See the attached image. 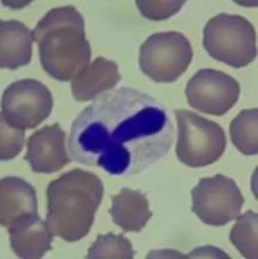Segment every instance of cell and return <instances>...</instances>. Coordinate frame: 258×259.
Returning a JSON list of instances; mask_svg holds the SVG:
<instances>
[{"instance_id":"1","label":"cell","mask_w":258,"mask_h":259,"mask_svg":"<svg viewBox=\"0 0 258 259\" xmlns=\"http://www.w3.org/2000/svg\"><path fill=\"white\" fill-rule=\"evenodd\" d=\"M174 128L153 98L121 88L100 95L74 121L69 151L76 161L110 174L138 172L164 154Z\"/></svg>"},{"instance_id":"2","label":"cell","mask_w":258,"mask_h":259,"mask_svg":"<svg viewBox=\"0 0 258 259\" xmlns=\"http://www.w3.org/2000/svg\"><path fill=\"white\" fill-rule=\"evenodd\" d=\"M32 35L44 69L56 79L72 80L90 63L84 20L72 5L51 9L38 21Z\"/></svg>"},{"instance_id":"3","label":"cell","mask_w":258,"mask_h":259,"mask_svg":"<svg viewBox=\"0 0 258 259\" xmlns=\"http://www.w3.org/2000/svg\"><path fill=\"white\" fill-rule=\"evenodd\" d=\"M103 193L100 179L80 169L72 170L51 182L47 190L46 221L53 236L74 242L86 235Z\"/></svg>"},{"instance_id":"4","label":"cell","mask_w":258,"mask_h":259,"mask_svg":"<svg viewBox=\"0 0 258 259\" xmlns=\"http://www.w3.org/2000/svg\"><path fill=\"white\" fill-rule=\"evenodd\" d=\"M203 36V45L209 55L234 68L248 65L256 56L254 27L243 16L218 14L207 21Z\"/></svg>"},{"instance_id":"5","label":"cell","mask_w":258,"mask_h":259,"mask_svg":"<svg viewBox=\"0 0 258 259\" xmlns=\"http://www.w3.org/2000/svg\"><path fill=\"white\" fill-rule=\"evenodd\" d=\"M178 126L176 148L179 160L192 167L210 164L223 154L227 140L223 128L216 122L188 110H177Z\"/></svg>"},{"instance_id":"6","label":"cell","mask_w":258,"mask_h":259,"mask_svg":"<svg viewBox=\"0 0 258 259\" xmlns=\"http://www.w3.org/2000/svg\"><path fill=\"white\" fill-rule=\"evenodd\" d=\"M192 57L191 45L184 35L177 31L162 32L150 35L142 44L139 64L151 79L167 83L185 72Z\"/></svg>"},{"instance_id":"7","label":"cell","mask_w":258,"mask_h":259,"mask_svg":"<svg viewBox=\"0 0 258 259\" xmlns=\"http://www.w3.org/2000/svg\"><path fill=\"white\" fill-rule=\"evenodd\" d=\"M191 193L192 212L202 222L213 226L236 219L244 201L234 181L220 174L201 179Z\"/></svg>"},{"instance_id":"8","label":"cell","mask_w":258,"mask_h":259,"mask_svg":"<svg viewBox=\"0 0 258 259\" xmlns=\"http://www.w3.org/2000/svg\"><path fill=\"white\" fill-rule=\"evenodd\" d=\"M53 105L51 93L44 84L24 79L13 82L5 90L1 116L14 127L33 128L49 115Z\"/></svg>"},{"instance_id":"9","label":"cell","mask_w":258,"mask_h":259,"mask_svg":"<svg viewBox=\"0 0 258 259\" xmlns=\"http://www.w3.org/2000/svg\"><path fill=\"white\" fill-rule=\"evenodd\" d=\"M185 93L188 104L193 109L222 116L237 102L240 85L235 79L222 71L204 68L188 80Z\"/></svg>"},{"instance_id":"10","label":"cell","mask_w":258,"mask_h":259,"mask_svg":"<svg viewBox=\"0 0 258 259\" xmlns=\"http://www.w3.org/2000/svg\"><path fill=\"white\" fill-rule=\"evenodd\" d=\"M65 134L59 125L46 126L29 139L25 156L33 170L51 173L59 170L70 159L65 145Z\"/></svg>"},{"instance_id":"11","label":"cell","mask_w":258,"mask_h":259,"mask_svg":"<svg viewBox=\"0 0 258 259\" xmlns=\"http://www.w3.org/2000/svg\"><path fill=\"white\" fill-rule=\"evenodd\" d=\"M36 193L27 182L16 177L1 181L0 219L9 228L20 220L37 213Z\"/></svg>"},{"instance_id":"12","label":"cell","mask_w":258,"mask_h":259,"mask_svg":"<svg viewBox=\"0 0 258 259\" xmlns=\"http://www.w3.org/2000/svg\"><path fill=\"white\" fill-rule=\"evenodd\" d=\"M9 229L13 250L23 258H41L51 248L53 235L37 213L18 221Z\"/></svg>"},{"instance_id":"13","label":"cell","mask_w":258,"mask_h":259,"mask_svg":"<svg viewBox=\"0 0 258 259\" xmlns=\"http://www.w3.org/2000/svg\"><path fill=\"white\" fill-rule=\"evenodd\" d=\"M120 79L116 64L98 57L73 78L72 93L76 100L85 101L112 89Z\"/></svg>"},{"instance_id":"14","label":"cell","mask_w":258,"mask_h":259,"mask_svg":"<svg viewBox=\"0 0 258 259\" xmlns=\"http://www.w3.org/2000/svg\"><path fill=\"white\" fill-rule=\"evenodd\" d=\"M1 67L11 69L27 64L32 56V31L21 21H0Z\"/></svg>"},{"instance_id":"15","label":"cell","mask_w":258,"mask_h":259,"mask_svg":"<svg viewBox=\"0 0 258 259\" xmlns=\"http://www.w3.org/2000/svg\"><path fill=\"white\" fill-rule=\"evenodd\" d=\"M114 222L128 231H140L152 215L145 195L124 189L113 198L110 210Z\"/></svg>"},{"instance_id":"16","label":"cell","mask_w":258,"mask_h":259,"mask_svg":"<svg viewBox=\"0 0 258 259\" xmlns=\"http://www.w3.org/2000/svg\"><path fill=\"white\" fill-rule=\"evenodd\" d=\"M257 108L244 109L233 119L230 125L232 142L245 155L257 154Z\"/></svg>"},{"instance_id":"17","label":"cell","mask_w":258,"mask_h":259,"mask_svg":"<svg viewBox=\"0 0 258 259\" xmlns=\"http://www.w3.org/2000/svg\"><path fill=\"white\" fill-rule=\"evenodd\" d=\"M257 214L249 209L239 215L232 227L229 239L245 258L258 259Z\"/></svg>"},{"instance_id":"18","label":"cell","mask_w":258,"mask_h":259,"mask_svg":"<svg viewBox=\"0 0 258 259\" xmlns=\"http://www.w3.org/2000/svg\"><path fill=\"white\" fill-rule=\"evenodd\" d=\"M132 254L131 247L124 238L109 234L98 238L89 250L88 257L111 258L116 255Z\"/></svg>"},{"instance_id":"19","label":"cell","mask_w":258,"mask_h":259,"mask_svg":"<svg viewBox=\"0 0 258 259\" xmlns=\"http://www.w3.org/2000/svg\"><path fill=\"white\" fill-rule=\"evenodd\" d=\"M24 143V130L11 125L1 116V159L8 160L15 157Z\"/></svg>"},{"instance_id":"20","label":"cell","mask_w":258,"mask_h":259,"mask_svg":"<svg viewBox=\"0 0 258 259\" xmlns=\"http://www.w3.org/2000/svg\"><path fill=\"white\" fill-rule=\"evenodd\" d=\"M185 1H137V5L144 16L153 20L166 19L177 13Z\"/></svg>"}]
</instances>
